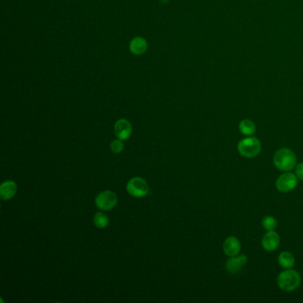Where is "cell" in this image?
<instances>
[{"label":"cell","mask_w":303,"mask_h":303,"mask_svg":"<svg viewBox=\"0 0 303 303\" xmlns=\"http://www.w3.org/2000/svg\"><path fill=\"white\" fill-rule=\"evenodd\" d=\"M278 263L284 268H293L295 263V259L292 253L283 252L278 256Z\"/></svg>","instance_id":"4fadbf2b"},{"label":"cell","mask_w":303,"mask_h":303,"mask_svg":"<svg viewBox=\"0 0 303 303\" xmlns=\"http://www.w3.org/2000/svg\"><path fill=\"white\" fill-rule=\"evenodd\" d=\"M301 284V276L297 271L289 269L280 273L278 278V284L280 289L285 292L296 290Z\"/></svg>","instance_id":"7a4b0ae2"},{"label":"cell","mask_w":303,"mask_h":303,"mask_svg":"<svg viewBox=\"0 0 303 303\" xmlns=\"http://www.w3.org/2000/svg\"><path fill=\"white\" fill-rule=\"evenodd\" d=\"M127 190L133 197H144L149 194L150 188L144 179L135 177L127 182Z\"/></svg>","instance_id":"277c9868"},{"label":"cell","mask_w":303,"mask_h":303,"mask_svg":"<svg viewBox=\"0 0 303 303\" xmlns=\"http://www.w3.org/2000/svg\"><path fill=\"white\" fill-rule=\"evenodd\" d=\"M295 172H296V176L298 177L300 180L303 181V163L299 164L298 166L296 167Z\"/></svg>","instance_id":"ac0fdd59"},{"label":"cell","mask_w":303,"mask_h":303,"mask_svg":"<svg viewBox=\"0 0 303 303\" xmlns=\"http://www.w3.org/2000/svg\"><path fill=\"white\" fill-rule=\"evenodd\" d=\"M297 184H298L297 177L291 172L284 173L278 178L276 182V186L278 190L284 193L292 191L293 189L297 186Z\"/></svg>","instance_id":"8992f818"},{"label":"cell","mask_w":303,"mask_h":303,"mask_svg":"<svg viewBox=\"0 0 303 303\" xmlns=\"http://www.w3.org/2000/svg\"><path fill=\"white\" fill-rule=\"evenodd\" d=\"M247 263V257L246 255H239V256H234L231 257L229 260H227L226 263V268H227V272L230 274H235L238 273L243 266Z\"/></svg>","instance_id":"30bf717a"},{"label":"cell","mask_w":303,"mask_h":303,"mask_svg":"<svg viewBox=\"0 0 303 303\" xmlns=\"http://www.w3.org/2000/svg\"><path fill=\"white\" fill-rule=\"evenodd\" d=\"M241 244L236 237H229L223 243V251L226 255L229 257H234L240 253Z\"/></svg>","instance_id":"9c48e42d"},{"label":"cell","mask_w":303,"mask_h":303,"mask_svg":"<svg viewBox=\"0 0 303 303\" xmlns=\"http://www.w3.org/2000/svg\"><path fill=\"white\" fill-rule=\"evenodd\" d=\"M17 192V185L13 181H6L0 186V197L2 200H9L15 197Z\"/></svg>","instance_id":"8fae6325"},{"label":"cell","mask_w":303,"mask_h":303,"mask_svg":"<svg viewBox=\"0 0 303 303\" xmlns=\"http://www.w3.org/2000/svg\"><path fill=\"white\" fill-rule=\"evenodd\" d=\"M279 243H280V238L278 233L275 232L274 230L266 233L262 240L263 248L268 252H272V251L277 250L279 246Z\"/></svg>","instance_id":"ba28073f"},{"label":"cell","mask_w":303,"mask_h":303,"mask_svg":"<svg viewBox=\"0 0 303 303\" xmlns=\"http://www.w3.org/2000/svg\"><path fill=\"white\" fill-rule=\"evenodd\" d=\"M111 148H112V152L117 154V153H120L124 150V143L119 139L114 140L111 144Z\"/></svg>","instance_id":"e0dca14e"},{"label":"cell","mask_w":303,"mask_h":303,"mask_svg":"<svg viewBox=\"0 0 303 303\" xmlns=\"http://www.w3.org/2000/svg\"><path fill=\"white\" fill-rule=\"evenodd\" d=\"M262 223H263V227L268 231L274 230L278 225L277 220L272 216H266V217L263 218Z\"/></svg>","instance_id":"2e32d148"},{"label":"cell","mask_w":303,"mask_h":303,"mask_svg":"<svg viewBox=\"0 0 303 303\" xmlns=\"http://www.w3.org/2000/svg\"><path fill=\"white\" fill-rule=\"evenodd\" d=\"M147 48H148L147 41L141 37H136L133 38L129 45V49L131 51L132 54L135 56L143 55L146 52Z\"/></svg>","instance_id":"7c38bea8"},{"label":"cell","mask_w":303,"mask_h":303,"mask_svg":"<svg viewBox=\"0 0 303 303\" xmlns=\"http://www.w3.org/2000/svg\"><path fill=\"white\" fill-rule=\"evenodd\" d=\"M117 203L116 194L111 190L102 191L96 197V207L101 211H108L114 208Z\"/></svg>","instance_id":"5b68a950"},{"label":"cell","mask_w":303,"mask_h":303,"mask_svg":"<svg viewBox=\"0 0 303 303\" xmlns=\"http://www.w3.org/2000/svg\"><path fill=\"white\" fill-rule=\"evenodd\" d=\"M239 130L245 135H253V133L256 131V127L253 121L249 120V119H245L243 121L240 122L239 124Z\"/></svg>","instance_id":"5bb4252c"},{"label":"cell","mask_w":303,"mask_h":303,"mask_svg":"<svg viewBox=\"0 0 303 303\" xmlns=\"http://www.w3.org/2000/svg\"><path fill=\"white\" fill-rule=\"evenodd\" d=\"M273 162L278 170L288 172L294 168L297 159L292 151L288 149H281L275 153Z\"/></svg>","instance_id":"6da1fadb"},{"label":"cell","mask_w":303,"mask_h":303,"mask_svg":"<svg viewBox=\"0 0 303 303\" xmlns=\"http://www.w3.org/2000/svg\"><path fill=\"white\" fill-rule=\"evenodd\" d=\"M262 150V144L256 137L242 139L238 145V151L243 157L252 158L257 157Z\"/></svg>","instance_id":"3957f363"},{"label":"cell","mask_w":303,"mask_h":303,"mask_svg":"<svg viewBox=\"0 0 303 303\" xmlns=\"http://www.w3.org/2000/svg\"><path fill=\"white\" fill-rule=\"evenodd\" d=\"M114 131H115L116 136L119 140L126 141L130 138L132 132H133L131 123L127 119L121 118V119L116 122L115 127H114Z\"/></svg>","instance_id":"52a82bcc"},{"label":"cell","mask_w":303,"mask_h":303,"mask_svg":"<svg viewBox=\"0 0 303 303\" xmlns=\"http://www.w3.org/2000/svg\"><path fill=\"white\" fill-rule=\"evenodd\" d=\"M94 223L99 228H104L109 225V218L103 212H97L94 218Z\"/></svg>","instance_id":"9a60e30c"}]
</instances>
